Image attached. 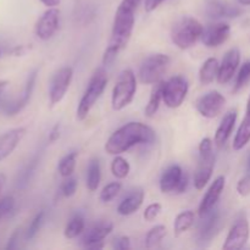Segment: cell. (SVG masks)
I'll return each mask as SVG.
<instances>
[{"label": "cell", "instance_id": "cell-47", "mask_svg": "<svg viewBox=\"0 0 250 250\" xmlns=\"http://www.w3.org/2000/svg\"><path fill=\"white\" fill-rule=\"evenodd\" d=\"M42 2H43L45 6L48 7H55V6H59L61 2V0H41Z\"/></svg>", "mask_w": 250, "mask_h": 250}, {"label": "cell", "instance_id": "cell-8", "mask_svg": "<svg viewBox=\"0 0 250 250\" xmlns=\"http://www.w3.org/2000/svg\"><path fill=\"white\" fill-rule=\"evenodd\" d=\"M189 84L183 76H173L167 82H164L163 100L170 109L180 107L188 94Z\"/></svg>", "mask_w": 250, "mask_h": 250}, {"label": "cell", "instance_id": "cell-5", "mask_svg": "<svg viewBox=\"0 0 250 250\" xmlns=\"http://www.w3.org/2000/svg\"><path fill=\"white\" fill-rule=\"evenodd\" d=\"M215 167V154L212 151V142L210 138H204L199 144L198 165L194 171V187L202 190L211 178Z\"/></svg>", "mask_w": 250, "mask_h": 250}, {"label": "cell", "instance_id": "cell-26", "mask_svg": "<svg viewBox=\"0 0 250 250\" xmlns=\"http://www.w3.org/2000/svg\"><path fill=\"white\" fill-rule=\"evenodd\" d=\"M39 160H41V154H36V155L29 160V163L24 166L23 170L19 173L16 180V187L19 188V189H23V188H26L27 185L31 182L32 177H33L34 172H36L37 167H38Z\"/></svg>", "mask_w": 250, "mask_h": 250}, {"label": "cell", "instance_id": "cell-21", "mask_svg": "<svg viewBox=\"0 0 250 250\" xmlns=\"http://www.w3.org/2000/svg\"><path fill=\"white\" fill-rule=\"evenodd\" d=\"M143 200L144 190L142 188H136L122 199V202L117 207V212L122 216H128V215L134 214L142 207Z\"/></svg>", "mask_w": 250, "mask_h": 250}, {"label": "cell", "instance_id": "cell-10", "mask_svg": "<svg viewBox=\"0 0 250 250\" xmlns=\"http://www.w3.org/2000/svg\"><path fill=\"white\" fill-rule=\"evenodd\" d=\"M72 77L73 70L70 66H65L56 71L55 75L51 78L50 87H49V100H50L51 106L59 104L65 98L72 82Z\"/></svg>", "mask_w": 250, "mask_h": 250}, {"label": "cell", "instance_id": "cell-34", "mask_svg": "<svg viewBox=\"0 0 250 250\" xmlns=\"http://www.w3.org/2000/svg\"><path fill=\"white\" fill-rule=\"evenodd\" d=\"M122 185L120 182H111L109 185L105 186L103 188L102 193H100V200L103 203H110L117 197L120 192H121Z\"/></svg>", "mask_w": 250, "mask_h": 250}, {"label": "cell", "instance_id": "cell-30", "mask_svg": "<svg viewBox=\"0 0 250 250\" xmlns=\"http://www.w3.org/2000/svg\"><path fill=\"white\" fill-rule=\"evenodd\" d=\"M84 226H85L84 219H83L82 215L76 214L75 216L68 221V224L66 225L63 234H65L66 238L73 239L77 236H80L81 233H83V231H84Z\"/></svg>", "mask_w": 250, "mask_h": 250}, {"label": "cell", "instance_id": "cell-15", "mask_svg": "<svg viewBox=\"0 0 250 250\" xmlns=\"http://www.w3.org/2000/svg\"><path fill=\"white\" fill-rule=\"evenodd\" d=\"M111 222H100L95 226L90 227L81 238V243L83 247L90 249L103 248V241L111 233L112 231Z\"/></svg>", "mask_w": 250, "mask_h": 250}, {"label": "cell", "instance_id": "cell-49", "mask_svg": "<svg viewBox=\"0 0 250 250\" xmlns=\"http://www.w3.org/2000/svg\"><path fill=\"white\" fill-rule=\"evenodd\" d=\"M5 181H6V176H5L4 173L0 172V193H1L2 187H4L5 185Z\"/></svg>", "mask_w": 250, "mask_h": 250}, {"label": "cell", "instance_id": "cell-51", "mask_svg": "<svg viewBox=\"0 0 250 250\" xmlns=\"http://www.w3.org/2000/svg\"><path fill=\"white\" fill-rule=\"evenodd\" d=\"M238 2L241 5H246V6H249L250 5V0H238Z\"/></svg>", "mask_w": 250, "mask_h": 250}, {"label": "cell", "instance_id": "cell-14", "mask_svg": "<svg viewBox=\"0 0 250 250\" xmlns=\"http://www.w3.org/2000/svg\"><path fill=\"white\" fill-rule=\"evenodd\" d=\"M60 23V11L56 7H49L37 21L36 36L42 41H48L58 31Z\"/></svg>", "mask_w": 250, "mask_h": 250}, {"label": "cell", "instance_id": "cell-22", "mask_svg": "<svg viewBox=\"0 0 250 250\" xmlns=\"http://www.w3.org/2000/svg\"><path fill=\"white\" fill-rule=\"evenodd\" d=\"M183 176V171L180 165H171L163 172L160 178V189L163 193H176L181 178Z\"/></svg>", "mask_w": 250, "mask_h": 250}, {"label": "cell", "instance_id": "cell-46", "mask_svg": "<svg viewBox=\"0 0 250 250\" xmlns=\"http://www.w3.org/2000/svg\"><path fill=\"white\" fill-rule=\"evenodd\" d=\"M142 0H122L121 4L125 5V6L129 7V9H133V10H137L138 9L139 4H141Z\"/></svg>", "mask_w": 250, "mask_h": 250}, {"label": "cell", "instance_id": "cell-50", "mask_svg": "<svg viewBox=\"0 0 250 250\" xmlns=\"http://www.w3.org/2000/svg\"><path fill=\"white\" fill-rule=\"evenodd\" d=\"M23 53H24L23 46H17V48L12 51V54H15V55H22Z\"/></svg>", "mask_w": 250, "mask_h": 250}, {"label": "cell", "instance_id": "cell-36", "mask_svg": "<svg viewBox=\"0 0 250 250\" xmlns=\"http://www.w3.org/2000/svg\"><path fill=\"white\" fill-rule=\"evenodd\" d=\"M44 216H45V212L39 211L38 214H37L36 216L33 217V220H32V222L29 224L28 229H27V231H26V239H27V241H32V239H33L34 237L38 234L39 229H41L42 225H43Z\"/></svg>", "mask_w": 250, "mask_h": 250}, {"label": "cell", "instance_id": "cell-33", "mask_svg": "<svg viewBox=\"0 0 250 250\" xmlns=\"http://www.w3.org/2000/svg\"><path fill=\"white\" fill-rule=\"evenodd\" d=\"M129 171H131V166L129 163L122 156H116L111 163V172L119 180H124L128 176Z\"/></svg>", "mask_w": 250, "mask_h": 250}, {"label": "cell", "instance_id": "cell-27", "mask_svg": "<svg viewBox=\"0 0 250 250\" xmlns=\"http://www.w3.org/2000/svg\"><path fill=\"white\" fill-rule=\"evenodd\" d=\"M163 88H164V81H159V82H156L155 84H154L150 98H149V102L148 104H146V110H144L146 116L149 117V119L155 116L156 112H158L159 106H160V103L161 100H163Z\"/></svg>", "mask_w": 250, "mask_h": 250}, {"label": "cell", "instance_id": "cell-20", "mask_svg": "<svg viewBox=\"0 0 250 250\" xmlns=\"http://www.w3.org/2000/svg\"><path fill=\"white\" fill-rule=\"evenodd\" d=\"M241 14V10L222 0H208L207 15L211 19H233Z\"/></svg>", "mask_w": 250, "mask_h": 250}, {"label": "cell", "instance_id": "cell-54", "mask_svg": "<svg viewBox=\"0 0 250 250\" xmlns=\"http://www.w3.org/2000/svg\"><path fill=\"white\" fill-rule=\"evenodd\" d=\"M0 103H1V100H0Z\"/></svg>", "mask_w": 250, "mask_h": 250}, {"label": "cell", "instance_id": "cell-38", "mask_svg": "<svg viewBox=\"0 0 250 250\" xmlns=\"http://www.w3.org/2000/svg\"><path fill=\"white\" fill-rule=\"evenodd\" d=\"M15 207V199L10 195L4 197L0 199V220L4 219L5 216L10 214L12 211Z\"/></svg>", "mask_w": 250, "mask_h": 250}, {"label": "cell", "instance_id": "cell-52", "mask_svg": "<svg viewBox=\"0 0 250 250\" xmlns=\"http://www.w3.org/2000/svg\"><path fill=\"white\" fill-rule=\"evenodd\" d=\"M248 110H250V97L248 99V104H247V111H248Z\"/></svg>", "mask_w": 250, "mask_h": 250}, {"label": "cell", "instance_id": "cell-37", "mask_svg": "<svg viewBox=\"0 0 250 250\" xmlns=\"http://www.w3.org/2000/svg\"><path fill=\"white\" fill-rule=\"evenodd\" d=\"M77 187H78L77 178L70 176V177H66V181L62 183V186H61V193H62L63 197L70 198L75 194L76 190H77Z\"/></svg>", "mask_w": 250, "mask_h": 250}, {"label": "cell", "instance_id": "cell-29", "mask_svg": "<svg viewBox=\"0 0 250 250\" xmlns=\"http://www.w3.org/2000/svg\"><path fill=\"white\" fill-rule=\"evenodd\" d=\"M194 224V212L187 210L181 214H178L175 219V224H173V232L175 236H181L182 233L187 232L190 227Z\"/></svg>", "mask_w": 250, "mask_h": 250}, {"label": "cell", "instance_id": "cell-45", "mask_svg": "<svg viewBox=\"0 0 250 250\" xmlns=\"http://www.w3.org/2000/svg\"><path fill=\"white\" fill-rule=\"evenodd\" d=\"M163 1L164 0H146V2H144V7H146V11L151 12L154 11V10H155Z\"/></svg>", "mask_w": 250, "mask_h": 250}, {"label": "cell", "instance_id": "cell-39", "mask_svg": "<svg viewBox=\"0 0 250 250\" xmlns=\"http://www.w3.org/2000/svg\"><path fill=\"white\" fill-rule=\"evenodd\" d=\"M161 209L163 208H161V204H159V203H153V204L148 205L146 211H144V219L149 222L154 221L160 215Z\"/></svg>", "mask_w": 250, "mask_h": 250}, {"label": "cell", "instance_id": "cell-19", "mask_svg": "<svg viewBox=\"0 0 250 250\" xmlns=\"http://www.w3.org/2000/svg\"><path fill=\"white\" fill-rule=\"evenodd\" d=\"M24 136H26L24 127H16L0 136V161L5 160L14 153Z\"/></svg>", "mask_w": 250, "mask_h": 250}, {"label": "cell", "instance_id": "cell-35", "mask_svg": "<svg viewBox=\"0 0 250 250\" xmlns=\"http://www.w3.org/2000/svg\"><path fill=\"white\" fill-rule=\"evenodd\" d=\"M250 81V60L246 61V62L242 65L241 70H239L238 75H237V80L236 83H234V88L233 92H238L239 89L244 87Z\"/></svg>", "mask_w": 250, "mask_h": 250}, {"label": "cell", "instance_id": "cell-53", "mask_svg": "<svg viewBox=\"0 0 250 250\" xmlns=\"http://www.w3.org/2000/svg\"><path fill=\"white\" fill-rule=\"evenodd\" d=\"M248 171L250 172V158H249V161H248Z\"/></svg>", "mask_w": 250, "mask_h": 250}, {"label": "cell", "instance_id": "cell-7", "mask_svg": "<svg viewBox=\"0 0 250 250\" xmlns=\"http://www.w3.org/2000/svg\"><path fill=\"white\" fill-rule=\"evenodd\" d=\"M171 59L166 54H154L148 56L139 67V80L143 84H155L161 81L170 66Z\"/></svg>", "mask_w": 250, "mask_h": 250}, {"label": "cell", "instance_id": "cell-13", "mask_svg": "<svg viewBox=\"0 0 250 250\" xmlns=\"http://www.w3.org/2000/svg\"><path fill=\"white\" fill-rule=\"evenodd\" d=\"M37 77H38V70L32 71L28 75V77H27L26 84H24L23 90H22L20 98H17L16 100H12V102H2V110H4L5 115H7V116H15L22 109L26 107V105L31 100L32 94H33Z\"/></svg>", "mask_w": 250, "mask_h": 250}, {"label": "cell", "instance_id": "cell-28", "mask_svg": "<svg viewBox=\"0 0 250 250\" xmlns=\"http://www.w3.org/2000/svg\"><path fill=\"white\" fill-rule=\"evenodd\" d=\"M250 142V110L247 111L243 122L237 131L236 137L233 139V149L241 150Z\"/></svg>", "mask_w": 250, "mask_h": 250}, {"label": "cell", "instance_id": "cell-31", "mask_svg": "<svg viewBox=\"0 0 250 250\" xmlns=\"http://www.w3.org/2000/svg\"><path fill=\"white\" fill-rule=\"evenodd\" d=\"M76 160H77V153L72 151L68 153L67 155L63 156L60 161H59V172L62 177H70L72 173L75 172L76 168Z\"/></svg>", "mask_w": 250, "mask_h": 250}, {"label": "cell", "instance_id": "cell-1", "mask_svg": "<svg viewBox=\"0 0 250 250\" xmlns=\"http://www.w3.org/2000/svg\"><path fill=\"white\" fill-rule=\"evenodd\" d=\"M155 141V132L142 122H128L120 127L107 139L105 150L110 155H120L141 144H151Z\"/></svg>", "mask_w": 250, "mask_h": 250}, {"label": "cell", "instance_id": "cell-16", "mask_svg": "<svg viewBox=\"0 0 250 250\" xmlns=\"http://www.w3.org/2000/svg\"><path fill=\"white\" fill-rule=\"evenodd\" d=\"M231 34V27L227 23L210 24L204 28L202 34V42L208 48H217L229 39Z\"/></svg>", "mask_w": 250, "mask_h": 250}, {"label": "cell", "instance_id": "cell-43", "mask_svg": "<svg viewBox=\"0 0 250 250\" xmlns=\"http://www.w3.org/2000/svg\"><path fill=\"white\" fill-rule=\"evenodd\" d=\"M61 136V125L60 124H55L51 128L50 133H49V142L50 143H54V142L58 141Z\"/></svg>", "mask_w": 250, "mask_h": 250}, {"label": "cell", "instance_id": "cell-24", "mask_svg": "<svg viewBox=\"0 0 250 250\" xmlns=\"http://www.w3.org/2000/svg\"><path fill=\"white\" fill-rule=\"evenodd\" d=\"M219 67L220 63L217 59H207L199 70V82L203 85H208L214 82L215 77H217V73H219Z\"/></svg>", "mask_w": 250, "mask_h": 250}, {"label": "cell", "instance_id": "cell-17", "mask_svg": "<svg viewBox=\"0 0 250 250\" xmlns=\"http://www.w3.org/2000/svg\"><path fill=\"white\" fill-rule=\"evenodd\" d=\"M239 62H241V53L237 48L229 49L225 54L222 62L220 63L219 73H217V82L220 84H226L233 78L237 68H238Z\"/></svg>", "mask_w": 250, "mask_h": 250}, {"label": "cell", "instance_id": "cell-44", "mask_svg": "<svg viewBox=\"0 0 250 250\" xmlns=\"http://www.w3.org/2000/svg\"><path fill=\"white\" fill-rule=\"evenodd\" d=\"M187 187H188V175L187 173L183 172V176H182V178H181V182H180V185H178L177 189H176V193H177V194L185 193L186 189H187Z\"/></svg>", "mask_w": 250, "mask_h": 250}, {"label": "cell", "instance_id": "cell-48", "mask_svg": "<svg viewBox=\"0 0 250 250\" xmlns=\"http://www.w3.org/2000/svg\"><path fill=\"white\" fill-rule=\"evenodd\" d=\"M7 85H9V81H0V95L2 94V93H4V90L6 89L7 88Z\"/></svg>", "mask_w": 250, "mask_h": 250}, {"label": "cell", "instance_id": "cell-2", "mask_svg": "<svg viewBox=\"0 0 250 250\" xmlns=\"http://www.w3.org/2000/svg\"><path fill=\"white\" fill-rule=\"evenodd\" d=\"M136 10L129 9L125 5L120 4L115 14L114 23H112L111 38L109 45L103 55V65L109 66L116 60L120 51L124 50L131 39L132 32L136 21Z\"/></svg>", "mask_w": 250, "mask_h": 250}, {"label": "cell", "instance_id": "cell-6", "mask_svg": "<svg viewBox=\"0 0 250 250\" xmlns=\"http://www.w3.org/2000/svg\"><path fill=\"white\" fill-rule=\"evenodd\" d=\"M137 92V80L132 70H125L120 73L117 82L112 89V109L120 111L131 104Z\"/></svg>", "mask_w": 250, "mask_h": 250}, {"label": "cell", "instance_id": "cell-23", "mask_svg": "<svg viewBox=\"0 0 250 250\" xmlns=\"http://www.w3.org/2000/svg\"><path fill=\"white\" fill-rule=\"evenodd\" d=\"M236 121H237V110H231V111H229L226 115H225L221 124H220L219 127H217L216 133H215V143H216L217 146L221 148V146H224L225 144H226V142L229 141L232 132H233Z\"/></svg>", "mask_w": 250, "mask_h": 250}, {"label": "cell", "instance_id": "cell-4", "mask_svg": "<svg viewBox=\"0 0 250 250\" xmlns=\"http://www.w3.org/2000/svg\"><path fill=\"white\" fill-rule=\"evenodd\" d=\"M107 84V77L106 72L104 68H98L94 72V75L90 78L89 83H88L87 89L83 93L82 98L80 100V104L77 107V119L78 120H84L93 109L95 103L99 100L102 94L104 93L105 88Z\"/></svg>", "mask_w": 250, "mask_h": 250}, {"label": "cell", "instance_id": "cell-25", "mask_svg": "<svg viewBox=\"0 0 250 250\" xmlns=\"http://www.w3.org/2000/svg\"><path fill=\"white\" fill-rule=\"evenodd\" d=\"M102 180V168L100 163L97 158L90 159L87 167V178H85V185L90 192H94L98 189Z\"/></svg>", "mask_w": 250, "mask_h": 250}, {"label": "cell", "instance_id": "cell-18", "mask_svg": "<svg viewBox=\"0 0 250 250\" xmlns=\"http://www.w3.org/2000/svg\"><path fill=\"white\" fill-rule=\"evenodd\" d=\"M225 183H226V178L225 176H219L211 186L208 189L207 194L202 199V203L199 205V215L200 217L205 216L208 212L211 211L215 207H216L217 202H219L220 197H221L222 192L225 189Z\"/></svg>", "mask_w": 250, "mask_h": 250}, {"label": "cell", "instance_id": "cell-9", "mask_svg": "<svg viewBox=\"0 0 250 250\" xmlns=\"http://www.w3.org/2000/svg\"><path fill=\"white\" fill-rule=\"evenodd\" d=\"M250 234V227L249 221L247 219L246 214L241 212L237 216L236 221L232 225L231 229H229V234L225 241L224 249L226 250H237L244 248L249 239Z\"/></svg>", "mask_w": 250, "mask_h": 250}, {"label": "cell", "instance_id": "cell-12", "mask_svg": "<svg viewBox=\"0 0 250 250\" xmlns=\"http://www.w3.org/2000/svg\"><path fill=\"white\" fill-rule=\"evenodd\" d=\"M202 219L203 221L198 229L197 242L199 246L207 247L219 233V229L221 227V212L219 209H212Z\"/></svg>", "mask_w": 250, "mask_h": 250}, {"label": "cell", "instance_id": "cell-3", "mask_svg": "<svg viewBox=\"0 0 250 250\" xmlns=\"http://www.w3.org/2000/svg\"><path fill=\"white\" fill-rule=\"evenodd\" d=\"M204 28L194 17L185 16L176 21L171 29V41L181 50H186L194 45L202 38Z\"/></svg>", "mask_w": 250, "mask_h": 250}, {"label": "cell", "instance_id": "cell-40", "mask_svg": "<svg viewBox=\"0 0 250 250\" xmlns=\"http://www.w3.org/2000/svg\"><path fill=\"white\" fill-rule=\"evenodd\" d=\"M237 192L241 197H247L250 194V172L247 173L244 177H242L241 180L237 183Z\"/></svg>", "mask_w": 250, "mask_h": 250}, {"label": "cell", "instance_id": "cell-11", "mask_svg": "<svg viewBox=\"0 0 250 250\" xmlns=\"http://www.w3.org/2000/svg\"><path fill=\"white\" fill-rule=\"evenodd\" d=\"M226 105V98L217 90H211L198 98L195 107L202 116L207 119H215L219 116Z\"/></svg>", "mask_w": 250, "mask_h": 250}, {"label": "cell", "instance_id": "cell-41", "mask_svg": "<svg viewBox=\"0 0 250 250\" xmlns=\"http://www.w3.org/2000/svg\"><path fill=\"white\" fill-rule=\"evenodd\" d=\"M112 246H114L115 249H119V250L129 249L131 248V241H129L128 237L122 236V237H119V238L115 239Z\"/></svg>", "mask_w": 250, "mask_h": 250}, {"label": "cell", "instance_id": "cell-32", "mask_svg": "<svg viewBox=\"0 0 250 250\" xmlns=\"http://www.w3.org/2000/svg\"><path fill=\"white\" fill-rule=\"evenodd\" d=\"M166 236V227L163 225H158V226L153 227L150 231L148 232L146 237V247L148 249L155 248L159 244L161 243V241L164 239V237Z\"/></svg>", "mask_w": 250, "mask_h": 250}, {"label": "cell", "instance_id": "cell-42", "mask_svg": "<svg viewBox=\"0 0 250 250\" xmlns=\"http://www.w3.org/2000/svg\"><path fill=\"white\" fill-rule=\"evenodd\" d=\"M20 234H21V229H15L14 233L10 236L9 241H7L6 247L5 249L6 250H12V249H16L17 248V244H19V239H20Z\"/></svg>", "mask_w": 250, "mask_h": 250}]
</instances>
